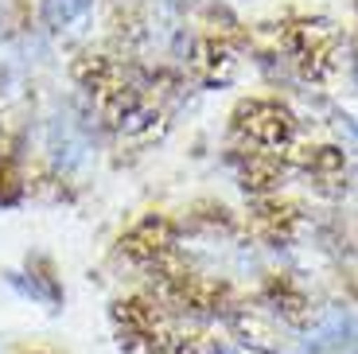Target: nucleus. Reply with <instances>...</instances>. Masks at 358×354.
Listing matches in <instances>:
<instances>
[{
  "label": "nucleus",
  "mask_w": 358,
  "mask_h": 354,
  "mask_svg": "<svg viewBox=\"0 0 358 354\" xmlns=\"http://www.w3.org/2000/svg\"><path fill=\"white\" fill-rule=\"evenodd\" d=\"M74 82L86 90L94 109L101 113V121L117 133L152 141L168 129V113L144 98V90L133 82V74L109 55H98V51L78 55L74 59Z\"/></svg>",
  "instance_id": "1"
},
{
  "label": "nucleus",
  "mask_w": 358,
  "mask_h": 354,
  "mask_svg": "<svg viewBox=\"0 0 358 354\" xmlns=\"http://www.w3.org/2000/svg\"><path fill=\"white\" fill-rule=\"evenodd\" d=\"M285 51L300 78L327 82L339 66V31L327 20H296L285 27Z\"/></svg>",
  "instance_id": "2"
},
{
  "label": "nucleus",
  "mask_w": 358,
  "mask_h": 354,
  "mask_svg": "<svg viewBox=\"0 0 358 354\" xmlns=\"http://www.w3.org/2000/svg\"><path fill=\"white\" fill-rule=\"evenodd\" d=\"M234 129L242 133V141L253 152H277L285 156V148L296 141V117L288 106L273 98H250L234 109Z\"/></svg>",
  "instance_id": "3"
},
{
  "label": "nucleus",
  "mask_w": 358,
  "mask_h": 354,
  "mask_svg": "<svg viewBox=\"0 0 358 354\" xmlns=\"http://www.w3.org/2000/svg\"><path fill=\"white\" fill-rule=\"evenodd\" d=\"M109 319H113V335H117V343H121V351L141 354L144 346L152 343V339L171 323V311L164 308L156 296L136 292V296H121V300H113Z\"/></svg>",
  "instance_id": "4"
},
{
  "label": "nucleus",
  "mask_w": 358,
  "mask_h": 354,
  "mask_svg": "<svg viewBox=\"0 0 358 354\" xmlns=\"http://www.w3.org/2000/svg\"><path fill=\"white\" fill-rule=\"evenodd\" d=\"M121 253L133 261V265L156 273L160 265H168L171 257H179V246H176V222L164 218V214H144L121 234Z\"/></svg>",
  "instance_id": "5"
},
{
  "label": "nucleus",
  "mask_w": 358,
  "mask_h": 354,
  "mask_svg": "<svg viewBox=\"0 0 358 354\" xmlns=\"http://www.w3.org/2000/svg\"><path fill=\"white\" fill-rule=\"evenodd\" d=\"M191 74L203 86H226L238 74V51L218 36H203L191 51Z\"/></svg>",
  "instance_id": "6"
},
{
  "label": "nucleus",
  "mask_w": 358,
  "mask_h": 354,
  "mask_svg": "<svg viewBox=\"0 0 358 354\" xmlns=\"http://www.w3.org/2000/svg\"><path fill=\"white\" fill-rule=\"evenodd\" d=\"M253 226L268 241H292L300 234V226H304V214H300V206L292 199L265 195V199H253Z\"/></svg>",
  "instance_id": "7"
},
{
  "label": "nucleus",
  "mask_w": 358,
  "mask_h": 354,
  "mask_svg": "<svg viewBox=\"0 0 358 354\" xmlns=\"http://www.w3.org/2000/svg\"><path fill=\"white\" fill-rule=\"evenodd\" d=\"M226 319H230V331H234V339H238L242 346H250V351H257V354H277V346H280L277 343V327H273L257 308L234 304Z\"/></svg>",
  "instance_id": "8"
},
{
  "label": "nucleus",
  "mask_w": 358,
  "mask_h": 354,
  "mask_svg": "<svg viewBox=\"0 0 358 354\" xmlns=\"http://www.w3.org/2000/svg\"><path fill=\"white\" fill-rule=\"evenodd\" d=\"M285 171H288L285 156H277V152H250V156L242 160V187L253 199L277 195Z\"/></svg>",
  "instance_id": "9"
},
{
  "label": "nucleus",
  "mask_w": 358,
  "mask_h": 354,
  "mask_svg": "<svg viewBox=\"0 0 358 354\" xmlns=\"http://www.w3.org/2000/svg\"><path fill=\"white\" fill-rule=\"evenodd\" d=\"M265 296H268V304H273V311H277L280 319H288V323H296V327H304L308 319H312L308 296L300 292V288H296L288 276H268Z\"/></svg>",
  "instance_id": "10"
},
{
  "label": "nucleus",
  "mask_w": 358,
  "mask_h": 354,
  "mask_svg": "<svg viewBox=\"0 0 358 354\" xmlns=\"http://www.w3.org/2000/svg\"><path fill=\"white\" fill-rule=\"evenodd\" d=\"M141 354H210V343H206L203 331H195V327H179L176 319H171L168 327H164L148 346H144Z\"/></svg>",
  "instance_id": "11"
}]
</instances>
